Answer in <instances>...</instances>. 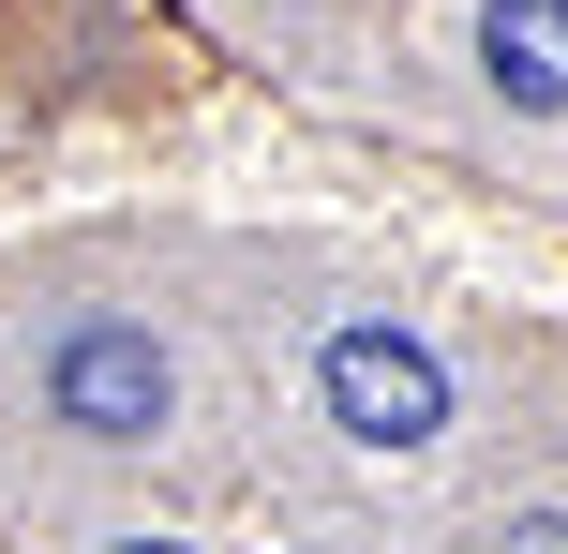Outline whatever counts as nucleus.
<instances>
[{
	"mask_svg": "<svg viewBox=\"0 0 568 554\" xmlns=\"http://www.w3.org/2000/svg\"><path fill=\"white\" fill-rule=\"evenodd\" d=\"M314 390H329V420L359 450H434L449 435V360H434L419 330H389V315H344L329 345H314Z\"/></svg>",
	"mask_w": 568,
	"mask_h": 554,
	"instance_id": "obj_1",
	"label": "nucleus"
},
{
	"mask_svg": "<svg viewBox=\"0 0 568 554\" xmlns=\"http://www.w3.org/2000/svg\"><path fill=\"white\" fill-rule=\"evenodd\" d=\"M165 345H150L135 315H75L45 345V420H75V435H105V450H135V435H165Z\"/></svg>",
	"mask_w": 568,
	"mask_h": 554,
	"instance_id": "obj_2",
	"label": "nucleus"
},
{
	"mask_svg": "<svg viewBox=\"0 0 568 554\" xmlns=\"http://www.w3.org/2000/svg\"><path fill=\"white\" fill-rule=\"evenodd\" d=\"M479 75L509 105H568V0H479Z\"/></svg>",
	"mask_w": 568,
	"mask_h": 554,
	"instance_id": "obj_3",
	"label": "nucleus"
},
{
	"mask_svg": "<svg viewBox=\"0 0 568 554\" xmlns=\"http://www.w3.org/2000/svg\"><path fill=\"white\" fill-rule=\"evenodd\" d=\"M509 554H568V510H539V525H509Z\"/></svg>",
	"mask_w": 568,
	"mask_h": 554,
	"instance_id": "obj_4",
	"label": "nucleus"
},
{
	"mask_svg": "<svg viewBox=\"0 0 568 554\" xmlns=\"http://www.w3.org/2000/svg\"><path fill=\"white\" fill-rule=\"evenodd\" d=\"M120 554H180V540H120Z\"/></svg>",
	"mask_w": 568,
	"mask_h": 554,
	"instance_id": "obj_5",
	"label": "nucleus"
}]
</instances>
